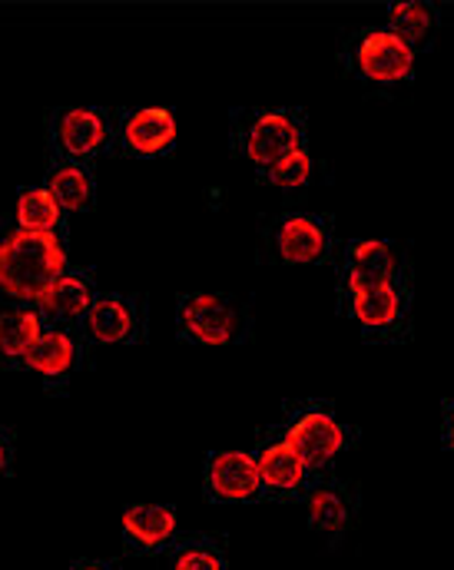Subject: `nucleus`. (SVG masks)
Masks as SVG:
<instances>
[{"label":"nucleus","mask_w":454,"mask_h":570,"mask_svg":"<svg viewBox=\"0 0 454 570\" xmlns=\"http://www.w3.org/2000/svg\"><path fill=\"white\" fill-rule=\"evenodd\" d=\"M259 484H263L259 481V461L246 451H223L209 464V488L219 498L239 501V498L256 494Z\"/></svg>","instance_id":"4"},{"label":"nucleus","mask_w":454,"mask_h":570,"mask_svg":"<svg viewBox=\"0 0 454 570\" xmlns=\"http://www.w3.org/2000/svg\"><path fill=\"white\" fill-rule=\"evenodd\" d=\"M308 518L322 531H338L348 521V508L335 491H315L312 501H308Z\"/></svg>","instance_id":"21"},{"label":"nucleus","mask_w":454,"mask_h":570,"mask_svg":"<svg viewBox=\"0 0 454 570\" xmlns=\"http://www.w3.org/2000/svg\"><path fill=\"white\" fill-rule=\"evenodd\" d=\"M43 308L50 312H63V315H80L83 308H90V288L80 279L60 276L57 283H50L43 288V295L37 298Z\"/></svg>","instance_id":"18"},{"label":"nucleus","mask_w":454,"mask_h":570,"mask_svg":"<svg viewBox=\"0 0 454 570\" xmlns=\"http://www.w3.org/2000/svg\"><path fill=\"white\" fill-rule=\"evenodd\" d=\"M47 193L53 196V203H57L60 209H80V206L90 199V179H87L77 166H67V169L53 173Z\"/></svg>","instance_id":"19"},{"label":"nucleus","mask_w":454,"mask_h":570,"mask_svg":"<svg viewBox=\"0 0 454 570\" xmlns=\"http://www.w3.org/2000/svg\"><path fill=\"white\" fill-rule=\"evenodd\" d=\"M124 531L140 544L156 548L176 531V514L162 504H134L130 511H124Z\"/></svg>","instance_id":"9"},{"label":"nucleus","mask_w":454,"mask_h":570,"mask_svg":"<svg viewBox=\"0 0 454 570\" xmlns=\"http://www.w3.org/2000/svg\"><path fill=\"white\" fill-rule=\"evenodd\" d=\"M17 219H20V229L27 233H53L60 219V206L53 203L47 189H30V193H20L17 199Z\"/></svg>","instance_id":"16"},{"label":"nucleus","mask_w":454,"mask_h":570,"mask_svg":"<svg viewBox=\"0 0 454 570\" xmlns=\"http://www.w3.org/2000/svg\"><path fill=\"white\" fill-rule=\"evenodd\" d=\"M176 570H223V561H219L213 551H203V548H196V551H186V554H179Z\"/></svg>","instance_id":"23"},{"label":"nucleus","mask_w":454,"mask_h":570,"mask_svg":"<svg viewBox=\"0 0 454 570\" xmlns=\"http://www.w3.org/2000/svg\"><path fill=\"white\" fill-rule=\"evenodd\" d=\"M80 570H100V568H80Z\"/></svg>","instance_id":"26"},{"label":"nucleus","mask_w":454,"mask_h":570,"mask_svg":"<svg viewBox=\"0 0 454 570\" xmlns=\"http://www.w3.org/2000/svg\"><path fill=\"white\" fill-rule=\"evenodd\" d=\"M395 273V256L382 239H365L362 246H355L352 253V266H348V288L362 292L372 285L392 283Z\"/></svg>","instance_id":"7"},{"label":"nucleus","mask_w":454,"mask_h":570,"mask_svg":"<svg viewBox=\"0 0 454 570\" xmlns=\"http://www.w3.org/2000/svg\"><path fill=\"white\" fill-rule=\"evenodd\" d=\"M73 362V342L63 332H40L33 348L27 352V365L40 375H60Z\"/></svg>","instance_id":"13"},{"label":"nucleus","mask_w":454,"mask_h":570,"mask_svg":"<svg viewBox=\"0 0 454 570\" xmlns=\"http://www.w3.org/2000/svg\"><path fill=\"white\" fill-rule=\"evenodd\" d=\"M388 23H392V33H398L405 43H412V40H422V37L428 33L432 13H428L422 3H415V0H405V3H398V7H392Z\"/></svg>","instance_id":"20"},{"label":"nucleus","mask_w":454,"mask_h":570,"mask_svg":"<svg viewBox=\"0 0 454 570\" xmlns=\"http://www.w3.org/2000/svg\"><path fill=\"white\" fill-rule=\"evenodd\" d=\"M172 137H176V120H172V114H166L159 107L134 114V120L127 124V140L140 153H156L159 146H166Z\"/></svg>","instance_id":"12"},{"label":"nucleus","mask_w":454,"mask_h":570,"mask_svg":"<svg viewBox=\"0 0 454 570\" xmlns=\"http://www.w3.org/2000/svg\"><path fill=\"white\" fill-rule=\"evenodd\" d=\"M299 454H303L305 464H322L328 458H335L345 444V434H342V425L325 415V412H308L303 415L296 428L289 431L286 438Z\"/></svg>","instance_id":"3"},{"label":"nucleus","mask_w":454,"mask_h":570,"mask_svg":"<svg viewBox=\"0 0 454 570\" xmlns=\"http://www.w3.org/2000/svg\"><path fill=\"white\" fill-rule=\"evenodd\" d=\"M37 338H40V318L33 312H7V315H0V352L3 355L27 358V352L33 348Z\"/></svg>","instance_id":"15"},{"label":"nucleus","mask_w":454,"mask_h":570,"mask_svg":"<svg viewBox=\"0 0 454 570\" xmlns=\"http://www.w3.org/2000/svg\"><path fill=\"white\" fill-rule=\"evenodd\" d=\"M279 249H283V259L289 263H312L325 249V233L318 229V223L305 216H293L279 229Z\"/></svg>","instance_id":"10"},{"label":"nucleus","mask_w":454,"mask_h":570,"mask_svg":"<svg viewBox=\"0 0 454 570\" xmlns=\"http://www.w3.org/2000/svg\"><path fill=\"white\" fill-rule=\"evenodd\" d=\"M448 441H452V448H454V412H452V419H448Z\"/></svg>","instance_id":"24"},{"label":"nucleus","mask_w":454,"mask_h":570,"mask_svg":"<svg viewBox=\"0 0 454 570\" xmlns=\"http://www.w3.org/2000/svg\"><path fill=\"white\" fill-rule=\"evenodd\" d=\"M63 246L53 233H13L0 243V288L17 298H40L63 276Z\"/></svg>","instance_id":"1"},{"label":"nucleus","mask_w":454,"mask_h":570,"mask_svg":"<svg viewBox=\"0 0 454 570\" xmlns=\"http://www.w3.org/2000/svg\"><path fill=\"white\" fill-rule=\"evenodd\" d=\"M308 173H312V159H308L305 149H293L279 163L269 166V176H273L276 186H303Z\"/></svg>","instance_id":"22"},{"label":"nucleus","mask_w":454,"mask_h":570,"mask_svg":"<svg viewBox=\"0 0 454 570\" xmlns=\"http://www.w3.org/2000/svg\"><path fill=\"white\" fill-rule=\"evenodd\" d=\"M182 322L203 345H226L233 338V328H236V315L219 295L189 298L182 305Z\"/></svg>","instance_id":"5"},{"label":"nucleus","mask_w":454,"mask_h":570,"mask_svg":"<svg viewBox=\"0 0 454 570\" xmlns=\"http://www.w3.org/2000/svg\"><path fill=\"white\" fill-rule=\"evenodd\" d=\"M299 149V130L286 114H263L249 130V156L263 166L279 163L286 153Z\"/></svg>","instance_id":"6"},{"label":"nucleus","mask_w":454,"mask_h":570,"mask_svg":"<svg viewBox=\"0 0 454 570\" xmlns=\"http://www.w3.org/2000/svg\"><path fill=\"white\" fill-rule=\"evenodd\" d=\"M412 63H415L412 43H405L392 30H375L358 47V67H362V73L372 77V80H382V83H395V80L408 77L412 73Z\"/></svg>","instance_id":"2"},{"label":"nucleus","mask_w":454,"mask_h":570,"mask_svg":"<svg viewBox=\"0 0 454 570\" xmlns=\"http://www.w3.org/2000/svg\"><path fill=\"white\" fill-rule=\"evenodd\" d=\"M130 325H134V315L124 302L117 298H100L90 305V328L100 342H120L130 335Z\"/></svg>","instance_id":"17"},{"label":"nucleus","mask_w":454,"mask_h":570,"mask_svg":"<svg viewBox=\"0 0 454 570\" xmlns=\"http://www.w3.org/2000/svg\"><path fill=\"white\" fill-rule=\"evenodd\" d=\"M305 461L303 454L289 444V441H279L273 448L263 451L259 458V481H266L269 488L276 491H293L303 484Z\"/></svg>","instance_id":"8"},{"label":"nucleus","mask_w":454,"mask_h":570,"mask_svg":"<svg viewBox=\"0 0 454 570\" xmlns=\"http://www.w3.org/2000/svg\"><path fill=\"white\" fill-rule=\"evenodd\" d=\"M107 137L103 120L93 110H70L60 124V140L70 153H90Z\"/></svg>","instance_id":"14"},{"label":"nucleus","mask_w":454,"mask_h":570,"mask_svg":"<svg viewBox=\"0 0 454 570\" xmlns=\"http://www.w3.org/2000/svg\"><path fill=\"white\" fill-rule=\"evenodd\" d=\"M3 464H7V451H3V444H0V471H3Z\"/></svg>","instance_id":"25"},{"label":"nucleus","mask_w":454,"mask_h":570,"mask_svg":"<svg viewBox=\"0 0 454 570\" xmlns=\"http://www.w3.org/2000/svg\"><path fill=\"white\" fill-rule=\"evenodd\" d=\"M398 312H402V295H398L395 283H382L355 292V315L372 328L392 325L398 318Z\"/></svg>","instance_id":"11"}]
</instances>
